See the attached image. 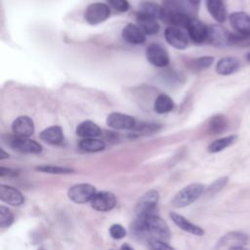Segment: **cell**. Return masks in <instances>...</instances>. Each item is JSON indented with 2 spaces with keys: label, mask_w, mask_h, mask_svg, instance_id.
Returning <instances> with one entry per match:
<instances>
[{
  "label": "cell",
  "mask_w": 250,
  "mask_h": 250,
  "mask_svg": "<svg viewBox=\"0 0 250 250\" xmlns=\"http://www.w3.org/2000/svg\"><path fill=\"white\" fill-rule=\"evenodd\" d=\"M109 235L113 238V239H116V240H119V239H122L124 238L126 235H127V230L126 229L120 225V224H113L109 227Z\"/></svg>",
  "instance_id": "1f68e13d"
},
{
  "label": "cell",
  "mask_w": 250,
  "mask_h": 250,
  "mask_svg": "<svg viewBox=\"0 0 250 250\" xmlns=\"http://www.w3.org/2000/svg\"><path fill=\"white\" fill-rule=\"evenodd\" d=\"M214 62V58L211 56H204V57H200V58H196L193 59L191 61H189L188 65L191 69L195 70V71H200L203 69L208 68L209 66L212 65Z\"/></svg>",
  "instance_id": "83f0119b"
},
{
  "label": "cell",
  "mask_w": 250,
  "mask_h": 250,
  "mask_svg": "<svg viewBox=\"0 0 250 250\" xmlns=\"http://www.w3.org/2000/svg\"><path fill=\"white\" fill-rule=\"evenodd\" d=\"M37 171L49 174H69L73 172V169L68 167L62 166H56V165H41L35 168Z\"/></svg>",
  "instance_id": "f1b7e54d"
},
{
  "label": "cell",
  "mask_w": 250,
  "mask_h": 250,
  "mask_svg": "<svg viewBox=\"0 0 250 250\" xmlns=\"http://www.w3.org/2000/svg\"><path fill=\"white\" fill-rule=\"evenodd\" d=\"M40 139L47 144L58 146L63 142V132L60 126H50L40 133Z\"/></svg>",
  "instance_id": "d6986e66"
},
{
  "label": "cell",
  "mask_w": 250,
  "mask_h": 250,
  "mask_svg": "<svg viewBox=\"0 0 250 250\" xmlns=\"http://www.w3.org/2000/svg\"><path fill=\"white\" fill-rule=\"evenodd\" d=\"M230 36L231 34L219 24H212L208 26L207 40L216 47H224L230 43Z\"/></svg>",
  "instance_id": "7c38bea8"
},
{
  "label": "cell",
  "mask_w": 250,
  "mask_h": 250,
  "mask_svg": "<svg viewBox=\"0 0 250 250\" xmlns=\"http://www.w3.org/2000/svg\"><path fill=\"white\" fill-rule=\"evenodd\" d=\"M148 246L151 250H176L174 247L169 245L167 242L158 240L155 238L148 239Z\"/></svg>",
  "instance_id": "d6a6232c"
},
{
  "label": "cell",
  "mask_w": 250,
  "mask_h": 250,
  "mask_svg": "<svg viewBox=\"0 0 250 250\" xmlns=\"http://www.w3.org/2000/svg\"><path fill=\"white\" fill-rule=\"evenodd\" d=\"M158 200L159 193L155 189H150L143 194L135 208L137 217H146L150 214H155Z\"/></svg>",
  "instance_id": "3957f363"
},
{
  "label": "cell",
  "mask_w": 250,
  "mask_h": 250,
  "mask_svg": "<svg viewBox=\"0 0 250 250\" xmlns=\"http://www.w3.org/2000/svg\"><path fill=\"white\" fill-rule=\"evenodd\" d=\"M230 25L242 36L250 35V16L244 12H233L229 17Z\"/></svg>",
  "instance_id": "4fadbf2b"
},
{
  "label": "cell",
  "mask_w": 250,
  "mask_h": 250,
  "mask_svg": "<svg viewBox=\"0 0 250 250\" xmlns=\"http://www.w3.org/2000/svg\"><path fill=\"white\" fill-rule=\"evenodd\" d=\"M236 139H237L236 135H230V136H227V137H224V138L217 139L209 145L208 150H209V152H212V153L222 151L223 149H225L228 146L234 144Z\"/></svg>",
  "instance_id": "d4e9b609"
},
{
  "label": "cell",
  "mask_w": 250,
  "mask_h": 250,
  "mask_svg": "<svg viewBox=\"0 0 250 250\" xmlns=\"http://www.w3.org/2000/svg\"><path fill=\"white\" fill-rule=\"evenodd\" d=\"M110 16L109 7L101 2H96L90 4L85 10V20L91 25H96L101 22H104Z\"/></svg>",
  "instance_id": "5b68a950"
},
{
  "label": "cell",
  "mask_w": 250,
  "mask_h": 250,
  "mask_svg": "<svg viewBox=\"0 0 250 250\" xmlns=\"http://www.w3.org/2000/svg\"><path fill=\"white\" fill-rule=\"evenodd\" d=\"M106 124L108 127L116 130H130L136 128L135 118L120 112H112L108 114L106 117Z\"/></svg>",
  "instance_id": "30bf717a"
},
{
  "label": "cell",
  "mask_w": 250,
  "mask_h": 250,
  "mask_svg": "<svg viewBox=\"0 0 250 250\" xmlns=\"http://www.w3.org/2000/svg\"><path fill=\"white\" fill-rule=\"evenodd\" d=\"M96 193H97L96 188L86 183L76 184L70 187L67 190L68 198L77 204H84V203L91 202V200L93 199Z\"/></svg>",
  "instance_id": "277c9868"
},
{
  "label": "cell",
  "mask_w": 250,
  "mask_h": 250,
  "mask_svg": "<svg viewBox=\"0 0 250 250\" xmlns=\"http://www.w3.org/2000/svg\"><path fill=\"white\" fill-rule=\"evenodd\" d=\"M136 20H137L138 26L143 30V32L146 35H153V34L158 33L160 26H159V23L156 19H154L145 13L139 12L136 15Z\"/></svg>",
  "instance_id": "e0dca14e"
},
{
  "label": "cell",
  "mask_w": 250,
  "mask_h": 250,
  "mask_svg": "<svg viewBox=\"0 0 250 250\" xmlns=\"http://www.w3.org/2000/svg\"><path fill=\"white\" fill-rule=\"evenodd\" d=\"M206 7L209 14L219 22H224L227 19V10L223 0H206Z\"/></svg>",
  "instance_id": "7402d4cb"
},
{
  "label": "cell",
  "mask_w": 250,
  "mask_h": 250,
  "mask_svg": "<svg viewBox=\"0 0 250 250\" xmlns=\"http://www.w3.org/2000/svg\"><path fill=\"white\" fill-rule=\"evenodd\" d=\"M228 126V120L225 115L217 114L213 116L208 124V130L211 134H220L225 131Z\"/></svg>",
  "instance_id": "4316f807"
},
{
  "label": "cell",
  "mask_w": 250,
  "mask_h": 250,
  "mask_svg": "<svg viewBox=\"0 0 250 250\" xmlns=\"http://www.w3.org/2000/svg\"><path fill=\"white\" fill-rule=\"evenodd\" d=\"M109 6L118 12H126L129 9V3L127 0H106Z\"/></svg>",
  "instance_id": "836d02e7"
},
{
  "label": "cell",
  "mask_w": 250,
  "mask_h": 250,
  "mask_svg": "<svg viewBox=\"0 0 250 250\" xmlns=\"http://www.w3.org/2000/svg\"><path fill=\"white\" fill-rule=\"evenodd\" d=\"M170 218L175 223V225H177L178 228H180L184 231L188 232L192 235H196V236L204 235V229L202 228H200L199 226L194 225L193 223L189 222L183 215L175 213V212H171L170 213Z\"/></svg>",
  "instance_id": "2e32d148"
},
{
  "label": "cell",
  "mask_w": 250,
  "mask_h": 250,
  "mask_svg": "<svg viewBox=\"0 0 250 250\" xmlns=\"http://www.w3.org/2000/svg\"><path fill=\"white\" fill-rule=\"evenodd\" d=\"M228 177H221L219 179H217L215 182H213L206 189V194L207 195H214L216 194L218 191H220L228 183Z\"/></svg>",
  "instance_id": "4dcf8cb0"
},
{
  "label": "cell",
  "mask_w": 250,
  "mask_h": 250,
  "mask_svg": "<svg viewBox=\"0 0 250 250\" xmlns=\"http://www.w3.org/2000/svg\"><path fill=\"white\" fill-rule=\"evenodd\" d=\"M205 187L199 183L190 184L180 189L173 197L171 204L176 208H184L192 204L204 192Z\"/></svg>",
  "instance_id": "7a4b0ae2"
},
{
  "label": "cell",
  "mask_w": 250,
  "mask_h": 250,
  "mask_svg": "<svg viewBox=\"0 0 250 250\" xmlns=\"http://www.w3.org/2000/svg\"><path fill=\"white\" fill-rule=\"evenodd\" d=\"M76 134L82 139L96 138L102 134L101 128L90 120H85L81 122L76 128Z\"/></svg>",
  "instance_id": "44dd1931"
},
{
  "label": "cell",
  "mask_w": 250,
  "mask_h": 250,
  "mask_svg": "<svg viewBox=\"0 0 250 250\" xmlns=\"http://www.w3.org/2000/svg\"><path fill=\"white\" fill-rule=\"evenodd\" d=\"M0 199L12 206H21L24 203L23 194L14 187L0 186Z\"/></svg>",
  "instance_id": "9a60e30c"
},
{
  "label": "cell",
  "mask_w": 250,
  "mask_h": 250,
  "mask_svg": "<svg viewBox=\"0 0 250 250\" xmlns=\"http://www.w3.org/2000/svg\"><path fill=\"white\" fill-rule=\"evenodd\" d=\"M12 130L17 137L28 138L34 133V123L28 116H19L13 121Z\"/></svg>",
  "instance_id": "5bb4252c"
},
{
  "label": "cell",
  "mask_w": 250,
  "mask_h": 250,
  "mask_svg": "<svg viewBox=\"0 0 250 250\" xmlns=\"http://www.w3.org/2000/svg\"><path fill=\"white\" fill-rule=\"evenodd\" d=\"M110 250H113V249H110Z\"/></svg>",
  "instance_id": "b9f144b4"
},
{
  "label": "cell",
  "mask_w": 250,
  "mask_h": 250,
  "mask_svg": "<svg viewBox=\"0 0 250 250\" xmlns=\"http://www.w3.org/2000/svg\"><path fill=\"white\" fill-rule=\"evenodd\" d=\"M39 250H43V249H39Z\"/></svg>",
  "instance_id": "60d3db41"
},
{
  "label": "cell",
  "mask_w": 250,
  "mask_h": 250,
  "mask_svg": "<svg viewBox=\"0 0 250 250\" xmlns=\"http://www.w3.org/2000/svg\"><path fill=\"white\" fill-rule=\"evenodd\" d=\"M19 171L15 170V169H11V168H5V167H1L0 168V175L2 178L4 177H8V178H13L18 176Z\"/></svg>",
  "instance_id": "e575fe53"
},
{
  "label": "cell",
  "mask_w": 250,
  "mask_h": 250,
  "mask_svg": "<svg viewBox=\"0 0 250 250\" xmlns=\"http://www.w3.org/2000/svg\"><path fill=\"white\" fill-rule=\"evenodd\" d=\"M14 223V215L11 210L5 206H0V227L9 228Z\"/></svg>",
  "instance_id": "f546056e"
},
{
  "label": "cell",
  "mask_w": 250,
  "mask_h": 250,
  "mask_svg": "<svg viewBox=\"0 0 250 250\" xmlns=\"http://www.w3.org/2000/svg\"><path fill=\"white\" fill-rule=\"evenodd\" d=\"M164 36L166 41L176 49L183 50L188 45V34L184 28L170 25L165 29Z\"/></svg>",
  "instance_id": "8992f818"
},
{
  "label": "cell",
  "mask_w": 250,
  "mask_h": 250,
  "mask_svg": "<svg viewBox=\"0 0 250 250\" xmlns=\"http://www.w3.org/2000/svg\"><path fill=\"white\" fill-rule=\"evenodd\" d=\"M174 108L173 100L166 94H160L154 102V111L157 113H167Z\"/></svg>",
  "instance_id": "cb8c5ba5"
},
{
  "label": "cell",
  "mask_w": 250,
  "mask_h": 250,
  "mask_svg": "<svg viewBox=\"0 0 250 250\" xmlns=\"http://www.w3.org/2000/svg\"><path fill=\"white\" fill-rule=\"evenodd\" d=\"M123 39L133 45L144 44L146 41V34L135 23H128L122 29Z\"/></svg>",
  "instance_id": "ac0fdd59"
},
{
  "label": "cell",
  "mask_w": 250,
  "mask_h": 250,
  "mask_svg": "<svg viewBox=\"0 0 250 250\" xmlns=\"http://www.w3.org/2000/svg\"><path fill=\"white\" fill-rule=\"evenodd\" d=\"M120 250H134L133 247H131L129 244H123L120 248Z\"/></svg>",
  "instance_id": "8d00e7d4"
},
{
  "label": "cell",
  "mask_w": 250,
  "mask_h": 250,
  "mask_svg": "<svg viewBox=\"0 0 250 250\" xmlns=\"http://www.w3.org/2000/svg\"><path fill=\"white\" fill-rule=\"evenodd\" d=\"M79 147L84 151L98 152L102 151L105 147V144L104 141L99 140L97 138L82 139L79 143Z\"/></svg>",
  "instance_id": "484cf974"
},
{
  "label": "cell",
  "mask_w": 250,
  "mask_h": 250,
  "mask_svg": "<svg viewBox=\"0 0 250 250\" xmlns=\"http://www.w3.org/2000/svg\"><path fill=\"white\" fill-rule=\"evenodd\" d=\"M246 58H247V60L250 62V53H249V54L246 56Z\"/></svg>",
  "instance_id": "ab89813d"
},
{
  "label": "cell",
  "mask_w": 250,
  "mask_h": 250,
  "mask_svg": "<svg viewBox=\"0 0 250 250\" xmlns=\"http://www.w3.org/2000/svg\"><path fill=\"white\" fill-rule=\"evenodd\" d=\"M191 5H197V4H199V2H200V0H188Z\"/></svg>",
  "instance_id": "f35d334b"
},
{
  "label": "cell",
  "mask_w": 250,
  "mask_h": 250,
  "mask_svg": "<svg viewBox=\"0 0 250 250\" xmlns=\"http://www.w3.org/2000/svg\"><path fill=\"white\" fill-rule=\"evenodd\" d=\"M9 145L12 148H14L18 151H21V152H24V153L37 154L42 151V146L29 138L17 137L14 135L10 139Z\"/></svg>",
  "instance_id": "9c48e42d"
},
{
  "label": "cell",
  "mask_w": 250,
  "mask_h": 250,
  "mask_svg": "<svg viewBox=\"0 0 250 250\" xmlns=\"http://www.w3.org/2000/svg\"><path fill=\"white\" fill-rule=\"evenodd\" d=\"M140 12L145 13L156 20H165L166 11L163 6L154 2H142L140 5Z\"/></svg>",
  "instance_id": "603a6c76"
},
{
  "label": "cell",
  "mask_w": 250,
  "mask_h": 250,
  "mask_svg": "<svg viewBox=\"0 0 250 250\" xmlns=\"http://www.w3.org/2000/svg\"><path fill=\"white\" fill-rule=\"evenodd\" d=\"M229 250H248V249H246V248H244L242 246H232Z\"/></svg>",
  "instance_id": "74e56055"
},
{
  "label": "cell",
  "mask_w": 250,
  "mask_h": 250,
  "mask_svg": "<svg viewBox=\"0 0 250 250\" xmlns=\"http://www.w3.org/2000/svg\"><path fill=\"white\" fill-rule=\"evenodd\" d=\"M93 209L99 212H107L112 210L116 205L115 195L107 190L97 191L90 202Z\"/></svg>",
  "instance_id": "ba28073f"
},
{
  "label": "cell",
  "mask_w": 250,
  "mask_h": 250,
  "mask_svg": "<svg viewBox=\"0 0 250 250\" xmlns=\"http://www.w3.org/2000/svg\"><path fill=\"white\" fill-rule=\"evenodd\" d=\"M8 157H9V154L6 153V151H5L3 148H1V155H0V158H1V159H5V158H8Z\"/></svg>",
  "instance_id": "d590c367"
},
{
  "label": "cell",
  "mask_w": 250,
  "mask_h": 250,
  "mask_svg": "<svg viewBox=\"0 0 250 250\" xmlns=\"http://www.w3.org/2000/svg\"><path fill=\"white\" fill-rule=\"evenodd\" d=\"M239 68V62L233 57H225L218 61L216 72L220 75H229Z\"/></svg>",
  "instance_id": "ffe728a7"
},
{
  "label": "cell",
  "mask_w": 250,
  "mask_h": 250,
  "mask_svg": "<svg viewBox=\"0 0 250 250\" xmlns=\"http://www.w3.org/2000/svg\"><path fill=\"white\" fill-rule=\"evenodd\" d=\"M133 229L136 234L149 235V238H155L168 242L171 238V231L167 223L156 213L146 217H137L134 222Z\"/></svg>",
  "instance_id": "6da1fadb"
},
{
  "label": "cell",
  "mask_w": 250,
  "mask_h": 250,
  "mask_svg": "<svg viewBox=\"0 0 250 250\" xmlns=\"http://www.w3.org/2000/svg\"><path fill=\"white\" fill-rule=\"evenodd\" d=\"M187 31L188 34V37L197 44H201L205 42L208 38V26H206L205 23H203L201 21L191 18L188 27Z\"/></svg>",
  "instance_id": "8fae6325"
},
{
  "label": "cell",
  "mask_w": 250,
  "mask_h": 250,
  "mask_svg": "<svg viewBox=\"0 0 250 250\" xmlns=\"http://www.w3.org/2000/svg\"><path fill=\"white\" fill-rule=\"evenodd\" d=\"M146 59L156 67H164L170 62L167 50L158 43H152L146 48Z\"/></svg>",
  "instance_id": "52a82bcc"
}]
</instances>
